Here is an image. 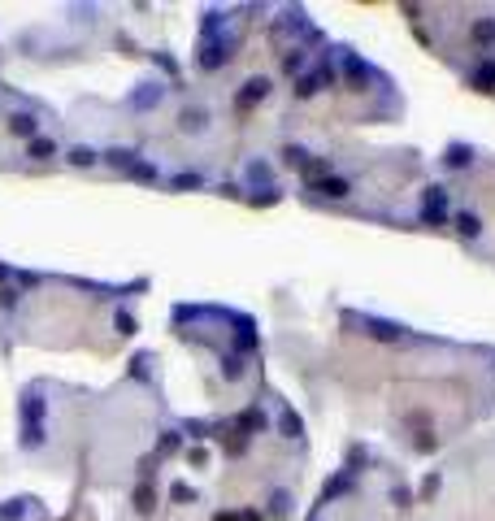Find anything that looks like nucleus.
<instances>
[{"label":"nucleus","mask_w":495,"mask_h":521,"mask_svg":"<svg viewBox=\"0 0 495 521\" xmlns=\"http://www.w3.org/2000/svg\"><path fill=\"white\" fill-rule=\"evenodd\" d=\"M70 161H74V166H87L92 152H87V148H74V157H70Z\"/></svg>","instance_id":"5"},{"label":"nucleus","mask_w":495,"mask_h":521,"mask_svg":"<svg viewBox=\"0 0 495 521\" xmlns=\"http://www.w3.org/2000/svg\"><path fill=\"white\" fill-rule=\"evenodd\" d=\"M257 96H266V78H261V83H248V91H243V105H252Z\"/></svg>","instance_id":"3"},{"label":"nucleus","mask_w":495,"mask_h":521,"mask_svg":"<svg viewBox=\"0 0 495 521\" xmlns=\"http://www.w3.org/2000/svg\"><path fill=\"white\" fill-rule=\"evenodd\" d=\"M48 152H53V143H48V139H35V143H31V157H48Z\"/></svg>","instance_id":"4"},{"label":"nucleus","mask_w":495,"mask_h":521,"mask_svg":"<svg viewBox=\"0 0 495 521\" xmlns=\"http://www.w3.org/2000/svg\"><path fill=\"white\" fill-rule=\"evenodd\" d=\"M13 135H35V118H13Z\"/></svg>","instance_id":"2"},{"label":"nucleus","mask_w":495,"mask_h":521,"mask_svg":"<svg viewBox=\"0 0 495 521\" xmlns=\"http://www.w3.org/2000/svg\"><path fill=\"white\" fill-rule=\"evenodd\" d=\"M322 191L339 200V195H348V183H343V178H326V183H322Z\"/></svg>","instance_id":"1"}]
</instances>
